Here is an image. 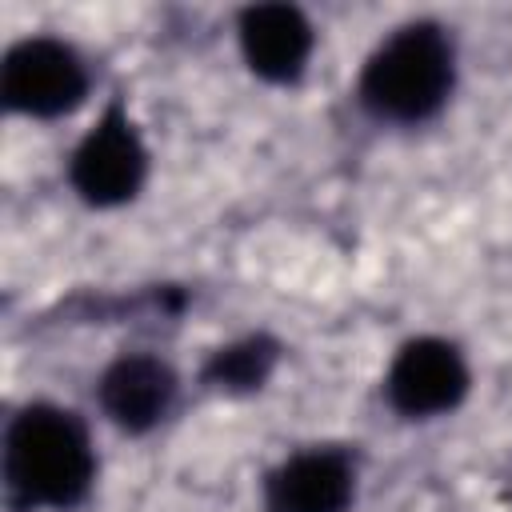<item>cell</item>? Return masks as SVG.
I'll return each instance as SVG.
<instances>
[{
    "mask_svg": "<svg viewBox=\"0 0 512 512\" xmlns=\"http://www.w3.org/2000/svg\"><path fill=\"white\" fill-rule=\"evenodd\" d=\"M4 496L16 512H68L88 500L96 452L88 424L60 404H24L4 428Z\"/></svg>",
    "mask_w": 512,
    "mask_h": 512,
    "instance_id": "obj_1",
    "label": "cell"
},
{
    "mask_svg": "<svg viewBox=\"0 0 512 512\" xmlns=\"http://www.w3.org/2000/svg\"><path fill=\"white\" fill-rule=\"evenodd\" d=\"M456 88V44L436 20L392 28L364 60L356 96L380 124H424Z\"/></svg>",
    "mask_w": 512,
    "mask_h": 512,
    "instance_id": "obj_2",
    "label": "cell"
},
{
    "mask_svg": "<svg viewBox=\"0 0 512 512\" xmlns=\"http://www.w3.org/2000/svg\"><path fill=\"white\" fill-rule=\"evenodd\" d=\"M84 56L56 36H24L4 52L0 64V100L8 112L28 120H56L84 104L88 96Z\"/></svg>",
    "mask_w": 512,
    "mask_h": 512,
    "instance_id": "obj_3",
    "label": "cell"
},
{
    "mask_svg": "<svg viewBox=\"0 0 512 512\" xmlns=\"http://www.w3.org/2000/svg\"><path fill=\"white\" fill-rule=\"evenodd\" d=\"M144 180H148L144 136L132 112L124 108V100H112L72 148L68 184L92 208H120L140 196Z\"/></svg>",
    "mask_w": 512,
    "mask_h": 512,
    "instance_id": "obj_4",
    "label": "cell"
},
{
    "mask_svg": "<svg viewBox=\"0 0 512 512\" xmlns=\"http://www.w3.org/2000/svg\"><path fill=\"white\" fill-rule=\"evenodd\" d=\"M472 372L464 352L444 336H412L384 372V400L404 420H436L464 404Z\"/></svg>",
    "mask_w": 512,
    "mask_h": 512,
    "instance_id": "obj_5",
    "label": "cell"
},
{
    "mask_svg": "<svg viewBox=\"0 0 512 512\" xmlns=\"http://www.w3.org/2000/svg\"><path fill=\"white\" fill-rule=\"evenodd\" d=\"M264 512H348L356 500V456L340 444H312L264 476Z\"/></svg>",
    "mask_w": 512,
    "mask_h": 512,
    "instance_id": "obj_6",
    "label": "cell"
},
{
    "mask_svg": "<svg viewBox=\"0 0 512 512\" xmlns=\"http://www.w3.org/2000/svg\"><path fill=\"white\" fill-rule=\"evenodd\" d=\"M176 392H180V380L172 364L152 352H124L96 380L100 412L128 436L152 432L172 412Z\"/></svg>",
    "mask_w": 512,
    "mask_h": 512,
    "instance_id": "obj_7",
    "label": "cell"
},
{
    "mask_svg": "<svg viewBox=\"0 0 512 512\" xmlns=\"http://www.w3.org/2000/svg\"><path fill=\"white\" fill-rule=\"evenodd\" d=\"M240 56L264 84H296L308 72L316 32L308 16L292 4H252L236 24Z\"/></svg>",
    "mask_w": 512,
    "mask_h": 512,
    "instance_id": "obj_8",
    "label": "cell"
},
{
    "mask_svg": "<svg viewBox=\"0 0 512 512\" xmlns=\"http://www.w3.org/2000/svg\"><path fill=\"white\" fill-rule=\"evenodd\" d=\"M276 364H280V344L264 332H252V336H240V340L216 348L204 360V384L216 392H228V396H244V392L264 388L272 380Z\"/></svg>",
    "mask_w": 512,
    "mask_h": 512,
    "instance_id": "obj_9",
    "label": "cell"
}]
</instances>
